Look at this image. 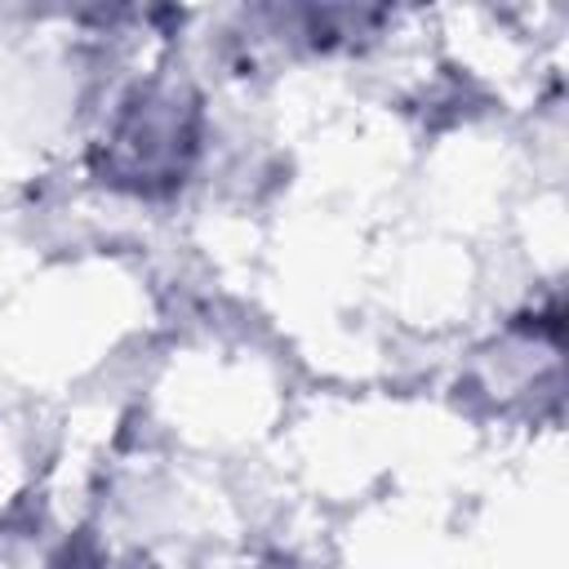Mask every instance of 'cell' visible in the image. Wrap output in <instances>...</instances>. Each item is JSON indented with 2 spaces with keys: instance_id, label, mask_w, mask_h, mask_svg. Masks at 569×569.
<instances>
[{
  "instance_id": "cell-1",
  "label": "cell",
  "mask_w": 569,
  "mask_h": 569,
  "mask_svg": "<svg viewBox=\"0 0 569 569\" xmlns=\"http://www.w3.org/2000/svg\"><path fill=\"white\" fill-rule=\"evenodd\" d=\"M196 151V111L173 93H138L116 129L107 133V173L120 187L156 191L182 182L187 156Z\"/></svg>"
}]
</instances>
